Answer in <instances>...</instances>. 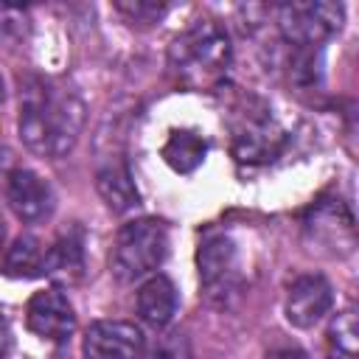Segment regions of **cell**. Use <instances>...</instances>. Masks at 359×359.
Listing matches in <instances>:
<instances>
[{
    "mask_svg": "<svg viewBox=\"0 0 359 359\" xmlns=\"http://www.w3.org/2000/svg\"><path fill=\"white\" fill-rule=\"evenodd\" d=\"M334 306V289L323 275H303L289 286L286 294V320L294 328L317 325Z\"/></svg>",
    "mask_w": 359,
    "mask_h": 359,
    "instance_id": "8",
    "label": "cell"
},
{
    "mask_svg": "<svg viewBox=\"0 0 359 359\" xmlns=\"http://www.w3.org/2000/svg\"><path fill=\"white\" fill-rule=\"evenodd\" d=\"M42 266H45V250H42L39 238L36 236L14 238V244L6 252L3 269L14 278H36V275H42Z\"/></svg>",
    "mask_w": 359,
    "mask_h": 359,
    "instance_id": "15",
    "label": "cell"
},
{
    "mask_svg": "<svg viewBox=\"0 0 359 359\" xmlns=\"http://www.w3.org/2000/svg\"><path fill=\"white\" fill-rule=\"evenodd\" d=\"M345 8L339 3H283L278 6V28L280 36L300 48L311 50L331 39L342 25Z\"/></svg>",
    "mask_w": 359,
    "mask_h": 359,
    "instance_id": "4",
    "label": "cell"
},
{
    "mask_svg": "<svg viewBox=\"0 0 359 359\" xmlns=\"http://www.w3.org/2000/svg\"><path fill=\"white\" fill-rule=\"evenodd\" d=\"M146 339L135 323L123 320H98L84 334L87 359H143Z\"/></svg>",
    "mask_w": 359,
    "mask_h": 359,
    "instance_id": "5",
    "label": "cell"
},
{
    "mask_svg": "<svg viewBox=\"0 0 359 359\" xmlns=\"http://www.w3.org/2000/svg\"><path fill=\"white\" fill-rule=\"evenodd\" d=\"M230 65L227 31L213 20H196L171 45V67L188 84L216 81Z\"/></svg>",
    "mask_w": 359,
    "mask_h": 359,
    "instance_id": "2",
    "label": "cell"
},
{
    "mask_svg": "<svg viewBox=\"0 0 359 359\" xmlns=\"http://www.w3.org/2000/svg\"><path fill=\"white\" fill-rule=\"evenodd\" d=\"M3 98H6V87H3V79H0V104H3Z\"/></svg>",
    "mask_w": 359,
    "mask_h": 359,
    "instance_id": "21",
    "label": "cell"
},
{
    "mask_svg": "<svg viewBox=\"0 0 359 359\" xmlns=\"http://www.w3.org/2000/svg\"><path fill=\"white\" fill-rule=\"evenodd\" d=\"M118 11L129 14V17H132V20H137V22H154V20H160V17L168 11V6H165V3H146V0H135V3H118Z\"/></svg>",
    "mask_w": 359,
    "mask_h": 359,
    "instance_id": "18",
    "label": "cell"
},
{
    "mask_svg": "<svg viewBox=\"0 0 359 359\" xmlns=\"http://www.w3.org/2000/svg\"><path fill=\"white\" fill-rule=\"evenodd\" d=\"M196 266H199V280L208 292H216L233 272L236 266V244L224 233H213L199 244L196 252Z\"/></svg>",
    "mask_w": 359,
    "mask_h": 359,
    "instance_id": "9",
    "label": "cell"
},
{
    "mask_svg": "<svg viewBox=\"0 0 359 359\" xmlns=\"http://www.w3.org/2000/svg\"><path fill=\"white\" fill-rule=\"evenodd\" d=\"M168 252V227L160 219H135L118 230L109 266L121 283L151 275Z\"/></svg>",
    "mask_w": 359,
    "mask_h": 359,
    "instance_id": "3",
    "label": "cell"
},
{
    "mask_svg": "<svg viewBox=\"0 0 359 359\" xmlns=\"http://www.w3.org/2000/svg\"><path fill=\"white\" fill-rule=\"evenodd\" d=\"M205 151H208V143L196 135V132H171V137L165 140V146H163V157H165V163L174 168V171H180V174H188V171H194L196 165H202V160H205Z\"/></svg>",
    "mask_w": 359,
    "mask_h": 359,
    "instance_id": "14",
    "label": "cell"
},
{
    "mask_svg": "<svg viewBox=\"0 0 359 359\" xmlns=\"http://www.w3.org/2000/svg\"><path fill=\"white\" fill-rule=\"evenodd\" d=\"M6 196L11 210L28 224L45 222L56 205L50 185L31 168H11L6 174Z\"/></svg>",
    "mask_w": 359,
    "mask_h": 359,
    "instance_id": "7",
    "label": "cell"
},
{
    "mask_svg": "<svg viewBox=\"0 0 359 359\" xmlns=\"http://www.w3.org/2000/svg\"><path fill=\"white\" fill-rule=\"evenodd\" d=\"M81 272H84V250L76 236H62L53 247L45 250L42 275L62 280V283H76Z\"/></svg>",
    "mask_w": 359,
    "mask_h": 359,
    "instance_id": "12",
    "label": "cell"
},
{
    "mask_svg": "<svg viewBox=\"0 0 359 359\" xmlns=\"http://www.w3.org/2000/svg\"><path fill=\"white\" fill-rule=\"evenodd\" d=\"M328 359H356L359 356V325H356V314L353 309H345L334 317V323L328 325Z\"/></svg>",
    "mask_w": 359,
    "mask_h": 359,
    "instance_id": "16",
    "label": "cell"
},
{
    "mask_svg": "<svg viewBox=\"0 0 359 359\" xmlns=\"http://www.w3.org/2000/svg\"><path fill=\"white\" fill-rule=\"evenodd\" d=\"M146 359H191V348H188L185 334H180V331L163 334L154 342V348L146 353Z\"/></svg>",
    "mask_w": 359,
    "mask_h": 359,
    "instance_id": "17",
    "label": "cell"
},
{
    "mask_svg": "<svg viewBox=\"0 0 359 359\" xmlns=\"http://www.w3.org/2000/svg\"><path fill=\"white\" fill-rule=\"evenodd\" d=\"M280 146V129L266 118H250L236 132V154L244 163H264Z\"/></svg>",
    "mask_w": 359,
    "mask_h": 359,
    "instance_id": "11",
    "label": "cell"
},
{
    "mask_svg": "<svg viewBox=\"0 0 359 359\" xmlns=\"http://www.w3.org/2000/svg\"><path fill=\"white\" fill-rule=\"evenodd\" d=\"M84 126V104L81 98L42 79H28L20 90V137L22 143L39 154L59 160L65 157Z\"/></svg>",
    "mask_w": 359,
    "mask_h": 359,
    "instance_id": "1",
    "label": "cell"
},
{
    "mask_svg": "<svg viewBox=\"0 0 359 359\" xmlns=\"http://www.w3.org/2000/svg\"><path fill=\"white\" fill-rule=\"evenodd\" d=\"M28 328L48 342H67L76 331V314L70 300L59 289H42L28 300L25 309Z\"/></svg>",
    "mask_w": 359,
    "mask_h": 359,
    "instance_id": "6",
    "label": "cell"
},
{
    "mask_svg": "<svg viewBox=\"0 0 359 359\" xmlns=\"http://www.w3.org/2000/svg\"><path fill=\"white\" fill-rule=\"evenodd\" d=\"M137 314L151 328H165L177 314V289L165 275H151L137 289Z\"/></svg>",
    "mask_w": 359,
    "mask_h": 359,
    "instance_id": "10",
    "label": "cell"
},
{
    "mask_svg": "<svg viewBox=\"0 0 359 359\" xmlns=\"http://www.w3.org/2000/svg\"><path fill=\"white\" fill-rule=\"evenodd\" d=\"M8 339H11V334H8V323H6V317L0 314V359H3L6 351H8Z\"/></svg>",
    "mask_w": 359,
    "mask_h": 359,
    "instance_id": "19",
    "label": "cell"
},
{
    "mask_svg": "<svg viewBox=\"0 0 359 359\" xmlns=\"http://www.w3.org/2000/svg\"><path fill=\"white\" fill-rule=\"evenodd\" d=\"M3 241H6V222H3V213H0V250H3Z\"/></svg>",
    "mask_w": 359,
    "mask_h": 359,
    "instance_id": "20",
    "label": "cell"
},
{
    "mask_svg": "<svg viewBox=\"0 0 359 359\" xmlns=\"http://www.w3.org/2000/svg\"><path fill=\"white\" fill-rule=\"evenodd\" d=\"M98 194L115 213H126L137 205V188L123 163H109L98 171Z\"/></svg>",
    "mask_w": 359,
    "mask_h": 359,
    "instance_id": "13",
    "label": "cell"
}]
</instances>
